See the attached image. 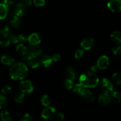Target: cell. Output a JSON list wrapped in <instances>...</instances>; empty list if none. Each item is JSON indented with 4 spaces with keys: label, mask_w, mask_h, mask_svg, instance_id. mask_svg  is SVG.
<instances>
[{
    "label": "cell",
    "mask_w": 121,
    "mask_h": 121,
    "mask_svg": "<svg viewBox=\"0 0 121 121\" xmlns=\"http://www.w3.org/2000/svg\"><path fill=\"white\" fill-rule=\"evenodd\" d=\"M28 73V67L23 63L18 62L14 63L9 71L11 78L15 80H21L27 76Z\"/></svg>",
    "instance_id": "6da1fadb"
},
{
    "label": "cell",
    "mask_w": 121,
    "mask_h": 121,
    "mask_svg": "<svg viewBox=\"0 0 121 121\" xmlns=\"http://www.w3.org/2000/svg\"><path fill=\"white\" fill-rule=\"evenodd\" d=\"M99 78L92 72L82 73L79 78V83L85 88L95 87L99 83Z\"/></svg>",
    "instance_id": "7a4b0ae2"
},
{
    "label": "cell",
    "mask_w": 121,
    "mask_h": 121,
    "mask_svg": "<svg viewBox=\"0 0 121 121\" xmlns=\"http://www.w3.org/2000/svg\"><path fill=\"white\" fill-rule=\"evenodd\" d=\"M56 109L49 106L44 109L41 112V116L43 119L46 121H52L56 118Z\"/></svg>",
    "instance_id": "3957f363"
},
{
    "label": "cell",
    "mask_w": 121,
    "mask_h": 121,
    "mask_svg": "<svg viewBox=\"0 0 121 121\" xmlns=\"http://www.w3.org/2000/svg\"><path fill=\"white\" fill-rule=\"evenodd\" d=\"M19 87L22 93L24 94H30L34 91L33 83L30 80H23L20 83Z\"/></svg>",
    "instance_id": "277c9868"
},
{
    "label": "cell",
    "mask_w": 121,
    "mask_h": 121,
    "mask_svg": "<svg viewBox=\"0 0 121 121\" xmlns=\"http://www.w3.org/2000/svg\"><path fill=\"white\" fill-rule=\"evenodd\" d=\"M100 88L104 93H110L113 91V86L112 82L107 78H104L100 83Z\"/></svg>",
    "instance_id": "5b68a950"
},
{
    "label": "cell",
    "mask_w": 121,
    "mask_h": 121,
    "mask_svg": "<svg viewBox=\"0 0 121 121\" xmlns=\"http://www.w3.org/2000/svg\"><path fill=\"white\" fill-rule=\"evenodd\" d=\"M107 7L111 11L120 13L121 10V0H109L107 4Z\"/></svg>",
    "instance_id": "8992f818"
},
{
    "label": "cell",
    "mask_w": 121,
    "mask_h": 121,
    "mask_svg": "<svg viewBox=\"0 0 121 121\" xmlns=\"http://www.w3.org/2000/svg\"><path fill=\"white\" fill-rule=\"evenodd\" d=\"M26 61H27V64L33 69H35L39 67L40 63V61L38 57L31 54H29V55L27 57Z\"/></svg>",
    "instance_id": "52a82bcc"
},
{
    "label": "cell",
    "mask_w": 121,
    "mask_h": 121,
    "mask_svg": "<svg viewBox=\"0 0 121 121\" xmlns=\"http://www.w3.org/2000/svg\"><path fill=\"white\" fill-rule=\"evenodd\" d=\"M85 100L89 102H92L95 100V96L93 93L89 90L86 89L85 87H83L79 93Z\"/></svg>",
    "instance_id": "ba28073f"
},
{
    "label": "cell",
    "mask_w": 121,
    "mask_h": 121,
    "mask_svg": "<svg viewBox=\"0 0 121 121\" xmlns=\"http://www.w3.org/2000/svg\"><path fill=\"white\" fill-rule=\"evenodd\" d=\"M97 66L99 69L104 70L108 67L109 65V59L106 56H102L98 59L97 61Z\"/></svg>",
    "instance_id": "9c48e42d"
},
{
    "label": "cell",
    "mask_w": 121,
    "mask_h": 121,
    "mask_svg": "<svg viewBox=\"0 0 121 121\" xmlns=\"http://www.w3.org/2000/svg\"><path fill=\"white\" fill-rule=\"evenodd\" d=\"M41 35L39 33H34L28 37V41L32 46H37L41 43Z\"/></svg>",
    "instance_id": "30bf717a"
},
{
    "label": "cell",
    "mask_w": 121,
    "mask_h": 121,
    "mask_svg": "<svg viewBox=\"0 0 121 121\" xmlns=\"http://www.w3.org/2000/svg\"><path fill=\"white\" fill-rule=\"evenodd\" d=\"M111 99L109 93H103L99 95L98 98V102L102 106H107L111 103Z\"/></svg>",
    "instance_id": "8fae6325"
},
{
    "label": "cell",
    "mask_w": 121,
    "mask_h": 121,
    "mask_svg": "<svg viewBox=\"0 0 121 121\" xmlns=\"http://www.w3.org/2000/svg\"><path fill=\"white\" fill-rule=\"evenodd\" d=\"M80 46L86 50L91 49L94 46V40L92 38H86L82 41Z\"/></svg>",
    "instance_id": "7c38bea8"
},
{
    "label": "cell",
    "mask_w": 121,
    "mask_h": 121,
    "mask_svg": "<svg viewBox=\"0 0 121 121\" xmlns=\"http://www.w3.org/2000/svg\"><path fill=\"white\" fill-rule=\"evenodd\" d=\"M26 6L23 4H18L15 7L14 10V14L18 17H21L26 12Z\"/></svg>",
    "instance_id": "4fadbf2b"
},
{
    "label": "cell",
    "mask_w": 121,
    "mask_h": 121,
    "mask_svg": "<svg viewBox=\"0 0 121 121\" xmlns=\"http://www.w3.org/2000/svg\"><path fill=\"white\" fill-rule=\"evenodd\" d=\"M1 61L2 63L7 66H11L13 65L15 62V59L11 56L7 55H4L1 57Z\"/></svg>",
    "instance_id": "5bb4252c"
},
{
    "label": "cell",
    "mask_w": 121,
    "mask_h": 121,
    "mask_svg": "<svg viewBox=\"0 0 121 121\" xmlns=\"http://www.w3.org/2000/svg\"><path fill=\"white\" fill-rule=\"evenodd\" d=\"M41 64L44 67H48L50 66L53 63V60H52V57L48 56H44L41 57Z\"/></svg>",
    "instance_id": "9a60e30c"
},
{
    "label": "cell",
    "mask_w": 121,
    "mask_h": 121,
    "mask_svg": "<svg viewBox=\"0 0 121 121\" xmlns=\"http://www.w3.org/2000/svg\"><path fill=\"white\" fill-rule=\"evenodd\" d=\"M8 7L2 3H0V20L5 18L7 16Z\"/></svg>",
    "instance_id": "2e32d148"
},
{
    "label": "cell",
    "mask_w": 121,
    "mask_h": 121,
    "mask_svg": "<svg viewBox=\"0 0 121 121\" xmlns=\"http://www.w3.org/2000/svg\"><path fill=\"white\" fill-rule=\"evenodd\" d=\"M121 34L119 31H114L111 35V39L113 43L120 44L121 43Z\"/></svg>",
    "instance_id": "e0dca14e"
},
{
    "label": "cell",
    "mask_w": 121,
    "mask_h": 121,
    "mask_svg": "<svg viewBox=\"0 0 121 121\" xmlns=\"http://www.w3.org/2000/svg\"><path fill=\"white\" fill-rule=\"evenodd\" d=\"M28 52H29L30 54L37 57L41 55L42 53L41 50L39 47L37 46H32V45H31V47H30L29 49H28Z\"/></svg>",
    "instance_id": "ac0fdd59"
},
{
    "label": "cell",
    "mask_w": 121,
    "mask_h": 121,
    "mask_svg": "<svg viewBox=\"0 0 121 121\" xmlns=\"http://www.w3.org/2000/svg\"><path fill=\"white\" fill-rule=\"evenodd\" d=\"M9 21L13 26H14L15 28H18L20 26V19L18 18L17 16L15 15V14H13V15H10L9 17Z\"/></svg>",
    "instance_id": "d6986e66"
},
{
    "label": "cell",
    "mask_w": 121,
    "mask_h": 121,
    "mask_svg": "<svg viewBox=\"0 0 121 121\" xmlns=\"http://www.w3.org/2000/svg\"><path fill=\"white\" fill-rule=\"evenodd\" d=\"M110 96H111V100H113L115 103H119L121 101V94L119 92L117 91H113L109 93Z\"/></svg>",
    "instance_id": "ffe728a7"
},
{
    "label": "cell",
    "mask_w": 121,
    "mask_h": 121,
    "mask_svg": "<svg viewBox=\"0 0 121 121\" xmlns=\"http://www.w3.org/2000/svg\"><path fill=\"white\" fill-rule=\"evenodd\" d=\"M16 51L21 56H26L27 53H28V48L24 45L19 44L17 46Z\"/></svg>",
    "instance_id": "44dd1931"
},
{
    "label": "cell",
    "mask_w": 121,
    "mask_h": 121,
    "mask_svg": "<svg viewBox=\"0 0 121 121\" xmlns=\"http://www.w3.org/2000/svg\"><path fill=\"white\" fill-rule=\"evenodd\" d=\"M66 79L70 80H74L76 78V73L74 70L71 67H68L66 71Z\"/></svg>",
    "instance_id": "7402d4cb"
},
{
    "label": "cell",
    "mask_w": 121,
    "mask_h": 121,
    "mask_svg": "<svg viewBox=\"0 0 121 121\" xmlns=\"http://www.w3.org/2000/svg\"><path fill=\"white\" fill-rule=\"evenodd\" d=\"M40 102H41V104L43 105L45 107H47V106H49L51 104V99L48 95H43L41 96V99H40Z\"/></svg>",
    "instance_id": "603a6c76"
},
{
    "label": "cell",
    "mask_w": 121,
    "mask_h": 121,
    "mask_svg": "<svg viewBox=\"0 0 121 121\" xmlns=\"http://www.w3.org/2000/svg\"><path fill=\"white\" fill-rule=\"evenodd\" d=\"M112 81L115 85H121V76L119 73H115L112 76Z\"/></svg>",
    "instance_id": "cb8c5ba5"
},
{
    "label": "cell",
    "mask_w": 121,
    "mask_h": 121,
    "mask_svg": "<svg viewBox=\"0 0 121 121\" xmlns=\"http://www.w3.org/2000/svg\"><path fill=\"white\" fill-rule=\"evenodd\" d=\"M10 44V41L8 37H2L0 38V46L2 47H7Z\"/></svg>",
    "instance_id": "d4e9b609"
},
{
    "label": "cell",
    "mask_w": 121,
    "mask_h": 121,
    "mask_svg": "<svg viewBox=\"0 0 121 121\" xmlns=\"http://www.w3.org/2000/svg\"><path fill=\"white\" fill-rule=\"evenodd\" d=\"M10 117V113L7 110H4L0 112V119L2 121H6Z\"/></svg>",
    "instance_id": "484cf974"
},
{
    "label": "cell",
    "mask_w": 121,
    "mask_h": 121,
    "mask_svg": "<svg viewBox=\"0 0 121 121\" xmlns=\"http://www.w3.org/2000/svg\"><path fill=\"white\" fill-rule=\"evenodd\" d=\"M25 98V94H24L22 92H19L17 93L14 96V100L17 103H22L24 101Z\"/></svg>",
    "instance_id": "4316f807"
},
{
    "label": "cell",
    "mask_w": 121,
    "mask_h": 121,
    "mask_svg": "<svg viewBox=\"0 0 121 121\" xmlns=\"http://www.w3.org/2000/svg\"><path fill=\"white\" fill-rule=\"evenodd\" d=\"M10 33V29L7 26H4L0 30V34L2 37H8Z\"/></svg>",
    "instance_id": "83f0119b"
},
{
    "label": "cell",
    "mask_w": 121,
    "mask_h": 121,
    "mask_svg": "<svg viewBox=\"0 0 121 121\" xmlns=\"http://www.w3.org/2000/svg\"><path fill=\"white\" fill-rule=\"evenodd\" d=\"M8 100L5 96L0 94V109H3L7 106Z\"/></svg>",
    "instance_id": "f1b7e54d"
},
{
    "label": "cell",
    "mask_w": 121,
    "mask_h": 121,
    "mask_svg": "<svg viewBox=\"0 0 121 121\" xmlns=\"http://www.w3.org/2000/svg\"><path fill=\"white\" fill-rule=\"evenodd\" d=\"M64 86L65 88L67 90H70L73 89V86H74V84H73V80H70V79H66L64 82Z\"/></svg>",
    "instance_id": "f546056e"
},
{
    "label": "cell",
    "mask_w": 121,
    "mask_h": 121,
    "mask_svg": "<svg viewBox=\"0 0 121 121\" xmlns=\"http://www.w3.org/2000/svg\"><path fill=\"white\" fill-rule=\"evenodd\" d=\"M12 87L8 85H6V86H4L2 87V90H1V92L3 95H9L12 92Z\"/></svg>",
    "instance_id": "4dcf8cb0"
},
{
    "label": "cell",
    "mask_w": 121,
    "mask_h": 121,
    "mask_svg": "<svg viewBox=\"0 0 121 121\" xmlns=\"http://www.w3.org/2000/svg\"><path fill=\"white\" fill-rule=\"evenodd\" d=\"M33 2L34 5L37 7H44L46 4L45 0H33Z\"/></svg>",
    "instance_id": "1f68e13d"
},
{
    "label": "cell",
    "mask_w": 121,
    "mask_h": 121,
    "mask_svg": "<svg viewBox=\"0 0 121 121\" xmlns=\"http://www.w3.org/2000/svg\"><path fill=\"white\" fill-rule=\"evenodd\" d=\"M121 47L120 44L116 45L112 48V52L115 55H119L121 54Z\"/></svg>",
    "instance_id": "d6a6232c"
},
{
    "label": "cell",
    "mask_w": 121,
    "mask_h": 121,
    "mask_svg": "<svg viewBox=\"0 0 121 121\" xmlns=\"http://www.w3.org/2000/svg\"><path fill=\"white\" fill-rule=\"evenodd\" d=\"M84 54L83 50V49H79L76 51L74 53V57L76 59H80V58L82 57L83 55Z\"/></svg>",
    "instance_id": "836d02e7"
},
{
    "label": "cell",
    "mask_w": 121,
    "mask_h": 121,
    "mask_svg": "<svg viewBox=\"0 0 121 121\" xmlns=\"http://www.w3.org/2000/svg\"><path fill=\"white\" fill-rule=\"evenodd\" d=\"M9 41H11L13 43L16 44L17 43L19 42V40H18V36H17L15 34H12L9 36Z\"/></svg>",
    "instance_id": "e575fe53"
},
{
    "label": "cell",
    "mask_w": 121,
    "mask_h": 121,
    "mask_svg": "<svg viewBox=\"0 0 121 121\" xmlns=\"http://www.w3.org/2000/svg\"><path fill=\"white\" fill-rule=\"evenodd\" d=\"M21 121H33V117L28 113H26L24 115L22 116Z\"/></svg>",
    "instance_id": "d590c367"
},
{
    "label": "cell",
    "mask_w": 121,
    "mask_h": 121,
    "mask_svg": "<svg viewBox=\"0 0 121 121\" xmlns=\"http://www.w3.org/2000/svg\"><path fill=\"white\" fill-rule=\"evenodd\" d=\"M18 40L21 42H26V41H28V36L24 34H20V35H18Z\"/></svg>",
    "instance_id": "8d00e7d4"
},
{
    "label": "cell",
    "mask_w": 121,
    "mask_h": 121,
    "mask_svg": "<svg viewBox=\"0 0 121 121\" xmlns=\"http://www.w3.org/2000/svg\"><path fill=\"white\" fill-rule=\"evenodd\" d=\"M56 119L57 121H64L65 119V115L61 112L56 114Z\"/></svg>",
    "instance_id": "74e56055"
},
{
    "label": "cell",
    "mask_w": 121,
    "mask_h": 121,
    "mask_svg": "<svg viewBox=\"0 0 121 121\" xmlns=\"http://www.w3.org/2000/svg\"><path fill=\"white\" fill-rule=\"evenodd\" d=\"M52 57V60H53V61H55V62L58 61L59 60H60V59H61V56H60V55L59 54H54V55L52 57Z\"/></svg>",
    "instance_id": "f35d334b"
},
{
    "label": "cell",
    "mask_w": 121,
    "mask_h": 121,
    "mask_svg": "<svg viewBox=\"0 0 121 121\" xmlns=\"http://www.w3.org/2000/svg\"><path fill=\"white\" fill-rule=\"evenodd\" d=\"M14 0H2V2L1 3L4 4V5H7L8 7V6L11 5L14 3Z\"/></svg>",
    "instance_id": "ab89813d"
},
{
    "label": "cell",
    "mask_w": 121,
    "mask_h": 121,
    "mask_svg": "<svg viewBox=\"0 0 121 121\" xmlns=\"http://www.w3.org/2000/svg\"><path fill=\"white\" fill-rule=\"evenodd\" d=\"M98 66H97V65H94V66H92L91 67V71H92V72H93V73H94V72H96L98 70Z\"/></svg>",
    "instance_id": "60d3db41"
},
{
    "label": "cell",
    "mask_w": 121,
    "mask_h": 121,
    "mask_svg": "<svg viewBox=\"0 0 121 121\" xmlns=\"http://www.w3.org/2000/svg\"><path fill=\"white\" fill-rule=\"evenodd\" d=\"M6 121H13V119L11 118V117H10V118H9V119H7V120Z\"/></svg>",
    "instance_id": "b9f144b4"
},
{
    "label": "cell",
    "mask_w": 121,
    "mask_h": 121,
    "mask_svg": "<svg viewBox=\"0 0 121 121\" xmlns=\"http://www.w3.org/2000/svg\"><path fill=\"white\" fill-rule=\"evenodd\" d=\"M24 1H27V0H24Z\"/></svg>",
    "instance_id": "7bdbcfd3"
}]
</instances>
